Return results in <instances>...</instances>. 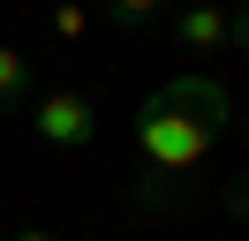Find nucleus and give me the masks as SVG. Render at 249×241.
Listing matches in <instances>:
<instances>
[{
	"label": "nucleus",
	"instance_id": "nucleus-1",
	"mask_svg": "<svg viewBox=\"0 0 249 241\" xmlns=\"http://www.w3.org/2000/svg\"><path fill=\"white\" fill-rule=\"evenodd\" d=\"M234 105H227V83H212V75H174V83H159L151 98L136 105V204L143 211H174L189 196V181L204 173V158L219 151V136H227Z\"/></svg>",
	"mask_w": 249,
	"mask_h": 241
},
{
	"label": "nucleus",
	"instance_id": "nucleus-2",
	"mask_svg": "<svg viewBox=\"0 0 249 241\" xmlns=\"http://www.w3.org/2000/svg\"><path fill=\"white\" fill-rule=\"evenodd\" d=\"M31 136L46 151H83V143H98V105L83 98V90H38L31 98Z\"/></svg>",
	"mask_w": 249,
	"mask_h": 241
},
{
	"label": "nucleus",
	"instance_id": "nucleus-3",
	"mask_svg": "<svg viewBox=\"0 0 249 241\" xmlns=\"http://www.w3.org/2000/svg\"><path fill=\"white\" fill-rule=\"evenodd\" d=\"M174 38L189 45V53H227V45H242V15L234 8H219V0H196V8H181L174 15Z\"/></svg>",
	"mask_w": 249,
	"mask_h": 241
},
{
	"label": "nucleus",
	"instance_id": "nucleus-4",
	"mask_svg": "<svg viewBox=\"0 0 249 241\" xmlns=\"http://www.w3.org/2000/svg\"><path fill=\"white\" fill-rule=\"evenodd\" d=\"M23 98H31V60L23 45H0V113H23Z\"/></svg>",
	"mask_w": 249,
	"mask_h": 241
},
{
	"label": "nucleus",
	"instance_id": "nucleus-5",
	"mask_svg": "<svg viewBox=\"0 0 249 241\" xmlns=\"http://www.w3.org/2000/svg\"><path fill=\"white\" fill-rule=\"evenodd\" d=\"M98 8H106L113 30H151L159 15H166V0H98Z\"/></svg>",
	"mask_w": 249,
	"mask_h": 241
},
{
	"label": "nucleus",
	"instance_id": "nucleus-6",
	"mask_svg": "<svg viewBox=\"0 0 249 241\" xmlns=\"http://www.w3.org/2000/svg\"><path fill=\"white\" fill-rule=\"evenodd\" d=\"M53 38H83V0H61L53 8Z\"/></svg>",
	"mask_w": 249,
	"mask_h": 241
},
{
	"label": "nucleus",
	"instance_id": "nucleus-7",
	"mask_svg": "<svg viewBox=\"0 0 249 241\" xmlns=\"http://www.w3.org/2000/svg\"><path fill=\"white\" fill-rule=\"evenodd\" d=\"M16 241H53V234H46V226H23V234H16Z\"/></svg>",
	"mask_w": 249,
	"mask_h": 241
},
{
	"label": "nucleus",
	"instance_id": "nucleus-8",
	"mask_svg": "<svg viewBox=\"0 0 249 241\" xmlns=\"http://www.w3.org/2000/svg\"><path fill=\"white\" fill-rule=\"evenodd\" d=\"M166 8H174V0H166ZM181 8H196V0H181Z\"/></svg>",
	"mask_w": 249,
	"mask_h": 241
}]
</instances>
